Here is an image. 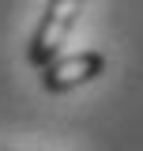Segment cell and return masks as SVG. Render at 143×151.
<instances>
[{
    "instance_id": "7a4b0ae2",
    "label": "cell",
    "mask_w": 143,
    "mask_h": 151,
    "mask_svg": "<svg viewBox=\"0 0 143 151\" xmlns=\"http://www.w3.org/2000/svg\"><path fill=\"white\" fill-rule=\"evenodd\" d=\"M102 68H106V57L98 49H79V53H56L38 72H41V87L49 94H64V91L90 83L94 76H102Z\"/></svg>"
},
{
    "instance_id": "6da1fadb",
    "label": "cell",
    "mask_w": 143,
    "mask_h": 151,
    "mask_svg": "<svg viewBox=\"0 0 143 151\" xmlns=\"http://www.w3.org/2000/svg\"><path fill=\"white\" fill-rule=\"evenodd\" d=\"M79 12H83V0H49V4H45L34 34L26 42V64H30V68H45V64L60 53V45L68 42Z\"/></svg>"
}]
</instances>
